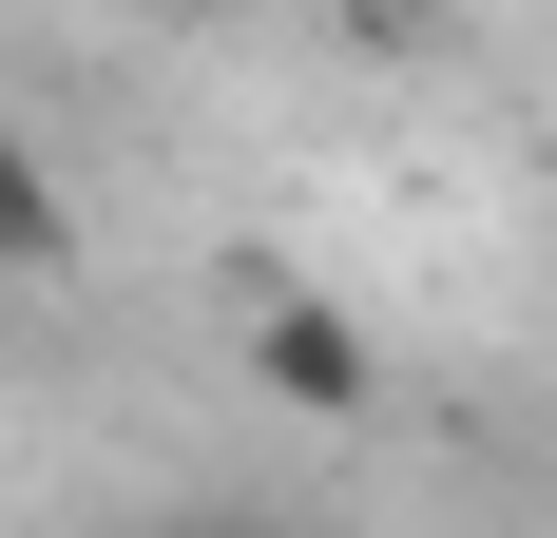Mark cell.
<instances>
[{
	"label": "cell",
	"instance_id": "6da1fadb",
	"mask_svg": "<svg viewBox=\"0 0 557 538\" xmlns=\"http://www.w3.org/2000/svg\"><path fill=\"white\" fill-rule=\"evenodd\" d=\"M250 366H270V404H308V424H346V404H366V327L346 308H308V289H270V308H250Z\"/></svg>",
	"mask_w": 557,
	"mask_h": 538
},
{
	"label": "cell",
	"instance_id": "7a4b0ae2",
	"mask_svg": "<svg viewBox=\"0 0 557 538\" xmlns=\"http://www.w3.org/2000/svg\"><path fill=\"white\" fill-rule=\"evenodd\" d=\"M39 269H77V193L0 135V289H39Z\"/></svg>",
	"mask_w": 557,
	"mask_h": 538
},
{
	"label": "cell",
	"instance_id": "3957f363",
	"mask_svg": "<svg viewBox=\"0 0 557 538\" xmlns=\"http://www.w3.org/2000/svg\"><path fill=\"white\" fill-rule=\"evenodd\" d=\"M154 538H270V519H154Z\"/></svg>",
	"mask_w": 557,
	"mask_h": 538
},
{
	"label": "cell",
	"instance_id": "277c9868",
	"mask_svg": "<svg viewBox=\"0 0 557 538\" xmlns=\"http://www.w3.org/2000/svg\"><path fill=\"white\" fill-rule=\"evenodd\" d=\"M154 20H212V0H154Z\"/></svg>",
	"mask_w": 557,
	"mask_h": 538
}]
</instances>
